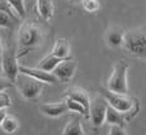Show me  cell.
Masks as SVG:
<instances>
[{
	"label": "cell",
	"mask_w": 146,
	"mask_h": 135,
	"mask_svg": "<svg viewBox=\"0 0 146 135\" xmlns=\"http://www.w3.org/2000/svg\"><path fill=\"white\" fill-rule=\"evenodd\" d=\"M99 95H102L106 98L109 106L125 114L127 120L132 119L139 112V102L135 97H131L128 95L116 94V92H112L108 88H103V87L99 88Z\"/></svg>",
	"instance_id": "cell-1"
},
{
	"label": "cell",
	"mask_w": 146,
	"mask_h": 135,
	"mask_svg": "<svg viewBox=\"0 0 146 135\" xmlns=\"http://www.w3.org/2000/svg\"><path fill=\"white\" fill-rule=\"evenodd\" d=\"M18 42H19V46L24 49L23 54L27 53L28 50L35 49L36 47L40 46V43L42 42L41 28L37 27V25L33 23L26 22V23L21 27V29H19Z\"/></svg>",
	"instance_id": "cell-2"
},
{
	"label": "cell",
	"mask_w": 146,
	"mask_h": 135,
	"mask_svg": "<svg viewBox=\"0 0 146 135\" xmlns=\"http://www.w3.org/2000/svg\"><path fill=\"white\" fill-rule=\"evenodd\" d=\"M127 71L128 63L126 61H119L116 63L112 72L111 77L108 78L107 88L116 94L127 95L128 94V85H127Z\"/></svg>",
	"instance_id": "cell-3"
},
{
	"label": "cell",
	"mask_w": 146,
	"mask_h": 135,
	"mask_svg": "<svg viewBox=\"0 0 146 135\" xmlns=\"http://www.w3.org/2000/svg\"><path fill=\"white\" fill-rule=\"evenodd\" d=\"M17 50L14 44H8L3 49V56H1V69L4 77L10 80L14 83L17 81V77L19 75V66L17 62Z\"/></svg>",
	"instance_id": "cell-4"
},
{
	"label": "cell",
	"mask_w": 146,
	"mask_h": 135,
	"mask_svg": "<svg viewBox=\"0 0 146 135\" xmlns=\"http://www.w3.org/2000/svg\"><path fill=\"white\" fill-rule=\"evenodd\" d=\"M15 83L22 96L27 100H36L37 97H40L41 92L43 91V83L22 73L18 75Z\"/></svg>",
	"instance_id": "cell-5"
},
{
	"label": "cell",
	"mask_w": 146,
	"mask_h": 135,
	"mask_svg": "<svg viewBox=\"0 0 146 135\" xmlns=\"http://www.w3.org/2000/svg\"><path fill=\"white\" fill-rule=\"evenodd\" d=\"M123 46L132 56L146 58V35L140 32H128L125 35Z\"/></svg>",
	"instance_id": "cell-6"
},
{
	"label": "cell",
	"mask_w": 146,
	"mask_h": 135,
	"mask_svg": "<svg viewBox=\"0 0 146 135\" xmlns=\"http://www.w3.org/2000/svg\"><path fill=\"white\" fill-rule=\"evenodd\" d=\"M107 109H108V102L102 95L95 96L92 100L89 115H90V120L95 128H99L103 125V123H106Z\"/></svg>",
	"instance_id": "cell-7"
},
{
	"label": "cell",
	"mask_w": 146,
	"mask_h": 135,
	"mask_svg": "<svg viewBox=\"0 0 146 135\" xmlns=\"http://www.w3.org/2000/svg\"><path fill=\"white\" fill-rule=\"evenodd\" d=\"M19 73L29 76V77L35 78V80L40 81L42 83H51V85H56L60 81L57 80L53 72H46L42 69L37 68V67H26V66H19Z\"/></svg>",
	"instance_id": "cell-8"
},
{
	"label": "cell",
	"mask_w": 146,
	"mask_h": 135,
	"mask_svg": "<svg viewBox=\"0 0 146 135\" xmlns=\"http://www.w3.org/2000/svg\"><path fill=\"white\" fill-rule=\"evenodd\" d=\"M76 69V63L71 60L62 61L55 69H53V75L57 77V80L60 82H67L69 80H71L72 76L75 73Z\"/></svg>",
	"instance_id": "cell-9"
},
{
	"label": "cell",
	"mask_w": 146,
	"mask_h": 135,
	"mask_svg": "<svg viewBox=\"0 0 146 135\" xmlns=\"http://www.w3.org/2000/svg\"><path fill=\"white\" fill-rule=\"evenodd\" d=\"M65 96L67 98H71V100H74V101H76V102L81 104V105H83L84 107L89 111L92 100H90V97H89L88 92H86L84 88H80V87H72V88L67 90Z\"/></svg>",
	"instance_id": "cell-10"
},
{
	"label": "cell",
	"mask_w": 146,
	"mask_h": 135,
	"mask_svg": "<svg viewBox=\"0 0 146 135\" xmlns=\"http://www.w3.org/2000/svg\"><path fill=\"white\" fill-rule=\"evenodd\" d=\"M40 110L42 114H44L46 116L51 117H57L64 115L65 112L69 110L65 101L62 102H51V104H43L40 106Z\"/></svg>",
	"instance_id": "cell-11"
},
{
	"label": "cell",
	"mask_w": 146,
	"mask_h": 135,
	"mask_svg": "<svg viewBox=\"0 0 146 135\" xmlns=\"http://www.w3.org/2000/svg\"><path fill=\"white\" fill-rule=\"evenodd\" d=\"M51 53L53 56H56V57H58L60 60H62V61L70 60V44H69V42L64 38L56 39Z\"/></svg>",
	"instance_id": "cell-12"
},
{
	"label": "cell",
	"mask_w": 146,
	"mask_h": 135,
	"mask_svg": "<svg viewBox=\"0 0 146 135\" xmlns=\"http://www.w3.org/2000/svg\"><path fill=\"white\" fill-rule=\"evenodd\" d=\"M126 115L122 112L117 111L116 109H113L112 106L108 105L107 109V116H106V123H108L109 125H118V126H125L126 123Z\"/></svg>",
	"instance_id": "cell-13"
},
{
	"label": "cell",
	"mask_w": 146,
	"mask_h": 135,
	"mask_svg": "<svg viewBox=\"0 0 146 135\" xmlns=\"http://www.w3.org/2000/svg\"><path fill=\"white\" fill-rule=\"evenodd\" d=\"M53 7L52 0H37V12L43 20H50L53 16Z\"/></svg>",
	"instance_id": "cell-14"
},
{
	"label": "cell",
	"mask_w": 146,
	"mask_h": 135,
	"mask_svg": "<svg viewBox=\"0 0 146 135\" xmlns=\"http://www.w3.org/2000/svg\"><path fill=\"white\" fill-rule=\"evenodd\" d=\"M125 33H123V30L121 29H117V28H114V29H111L108 30V33H107V43H108V46L113 47V48H117V47L122 46L123 42H125Z\"/></svg>",
	"instance_id": "cell-15"
},
{
	"label": "cell",
	"mask_w": 146,
	"mask_h": 135,
	"mask_svg": "<svg viewBox=\"0 0 146 135\" xmlns=\"http://www.w3.org/2000/svg\"><path fill=\"white\" fill-rule=\"evenodd\" d=\"M61 62H62V60H60L58 57H56V56H53L52 53H50V54L46 56L43 60H41V62L37 66V68L42 69V71H46V72H53V69H55Z\"/></svg>",
	"instance_id": "cell-16"
},
{
	"label": "cell",
	"mask_w": 146,
	"mask_h": 135,
	"mask_svg": "<svg viewBox=\"0 0 146 135\" xmlns=\"http://www.w3.org/2000/svg\"><path fill=\"white\" fill-rule=\"evenodd\" d=\"M62 135H84L83 125H81L80 120L76 119V117H72L66 124L65 129L62 131Z\"/></svg>",
	"instance_id": "cell-17"
},
{
	"label": "cell",
	"mask_w": 146,
	"mask_h": 135,
	"mask_svg": "<svg viewBox=\"0 0 146 135\" xmlns=\"http://www.w3.org/2000/svg\"><path fill=\"white\" fill-rule=\"evenodd\" d=\"M19 126V123H18V119L17 117L12 116V115H7V117L4 119V121L1 124V129L8 134H13L17 131Z\"/></svg>",
	"instance_id": "cell-18"
},
{
	"label": "cell",
	"mask_w": 146,
	"mask_h": 135,
	"mask_svg": "<svg viewBox=\"0 0 146 135\" xmlns=\"http://www.w3.org/2000/svg\"><path fill=\"white\" fill-rule=\"evenodd\" d=\"M65 102H66V105H67V109H69L70 111L79 112V114H80V115H83V116L89 117V111L86 110V109L84 107V106L81 105V104L76 102V101H74V100H71V98H67V97H66Z\"/></svg>",
	"instance_id": "cell-19"
},
{
	"label": "cell",
	"mask_w": 146,
	"mask_h": 135,
	"mask_svg": "<svg viewBox=\"0 0 146 135\" xmlns=\"http://www.w3.org/2000/svg\"><path fill=\"white\" fill-rule=\"evenodd\" d=\"M12 8L15 10L17 15L21 18H26L27 12H26V5H24V0H8Z\"/></svg>",
	"instance_id": "cell-20"
},
{
	"label": "cell",
	"mask_w": 146,
	"mask_h": 135,
	"mask_svg": "<svg viewBox=\"0 0 146 135\" xmlns=\"http://www.w3.org/2000/svg\"><path fill=\"white\" fill-rule=\"evenodd\" d=\"M15 19L12 18L9 14L0 12V27L1 28H12Z\"/></svg>",
	"instance_id": "cell-21"
},
{
	"label": "cell",
	"mask_w": 146,
	"mask_h": 135,
	"mask_svg": "<svg viewBox=\"0 0 146 135\" xmlns=\"http://www.w3.org/2000/svg\"><path fill=\"white\" fill-rule=\"evenodd\" d=\"M0 12H4L7 14H9V15L14 19H17V16H18L15 13V10L12 8V5L9 4L8 0H0Z\"/></svg>",
	"instance_id": "cell-22"
},
{
	"label": "cell",
	"mask_w": 146,
	"mask_h": 135,
	"mask_svg": "<svg viewBox=\"0 0 146 135\" xmlns=\"http://www.w3.org/2000/svg\"><path fill=\"white\" fill-rule=\"evenodd\" d=\"M81 5H83V8L86 12H97L100 7L98 0H83Z\"/></svg>",
	"instance_id": "cell-23"
},
{
	"label": "cell",
	"mask_w": 146,
	"mask_h": 135,
	"mask_svg": "<svg viewBox=\"0 0 146 135\" xmlns=\"http://www.w3.org/2000/svg\"><path fill=\"white\" fill-rule=\"evenodd\" d=\"M9 106H12V100H10V97L8 96L7 94H4V92H0V110H1V109H7V107H9Z\"/></svg>",
	"instance_id": "cell-24"
},
{
	"label": "cell",
	"mask_w": 146,
	"mask_h": 135,
	"mask_svg": "<svg viewBox=\"0 0 146 135\" xmlns=\"http://www.w3.org/2000/svg\"><path fill=\"white\" fill-rule=\"evenodd\" d=\"M108 135H127L125 128L123 126H118V125H112L109 129Z\"/></svg>",
	"instance_id": "cell-25"
},
{
	"label": "cell",
	"mask_w": 146,
	"mask_h": 135,
	"mask_svg": "<svg viewBox=\"0 0 146 135\" xmlns=\"http://www.w3.org/2000/svg\"><path fill=\"white\" fill-rule=\"evenodd\" d=\"M13 86V82L10 80H8L7 77H4V76H0V92H3L4 90H8L10 88V87Z\"/></svg>",
	"instance_id": "cell-26"
},
{
	"label": "cell",
	"mask_w": 146,
	"mask_h": 135,
	"mask_svg": "<svg viewBox=\"0 0 146 135\" xmlns=\"http://www.w3.org/2000/svg\"><path fill=\"white\" fill-rule=\"evenodd\" d=\"M7 117V112H5V109H1L0 110V126H1L3 121H4V119Z\"/></svg>",
	"instance_id": "cell-27"
},
{
	"label": "cell",
	"mask_w": 146,
	"mask_h": 135,
	"mask_svg": "<svg viewBox=\"0 0 146 135\" xmlns=\"http://www.w3.org/2000/svg\"><path fill=\"white\" fill-rule=\"evenodd\" d=\"M3 49H4V47H3V44H1V38H0V63H1V56H3Z\"/></svg>",
	"instance_id": "cell-28"
},
{
	"label": "cell",
	"mask_w": 146,
	"mask_h": 135,
	"mask_svg": "<svg viewBox=\"0 0 146 135\" xmlns=\"http://www.w3.org/2000/svg\"><path fill=\"white\" fill-rule=\"evenodd\" d=\"M71 1H80V3H81L83 0H71Z\"/></svg>",
	"instance_id": "cell-29"
}]
</instances>
